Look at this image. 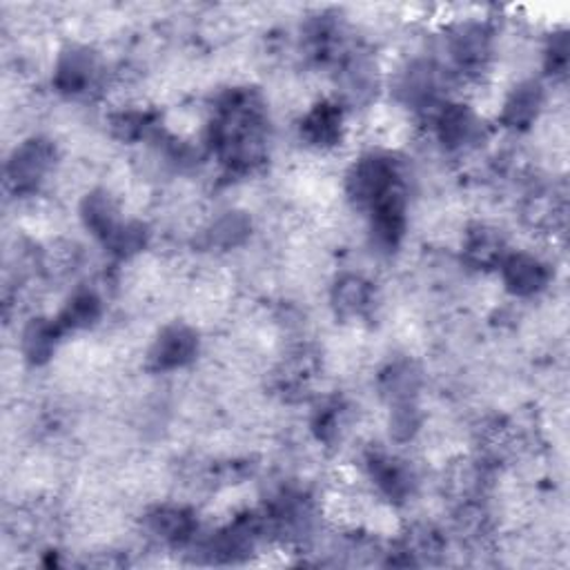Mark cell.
Here are the masks:
<instances>
[{
  "label": "cell",
  "instance_id": "cell-1",
  "mask_svg": "<svg viewBox=\"0 0 570 570\" xmlns=\"http://www.w3.org/2000/svg\"><path fill=\"white\" fill-rule=\"evenodd\" d=\"M210 142L230 170L248 172L265 159V114L252 91H232L221 101L210 125Z\"/></svg>",
  "mask_w": 570,
  "mask_h": 570
},
{
  "label": "cell",
  "instance_id": "cell-2",
  "mask_svg": "<svg viewBox=\"0 0 570 570\" xmlns=\"http://www.w3.org/2000/svg\"><path fill=\"white\" fill-rule=\"evenodd\" d=\"M401 189V174L393 159L368 154L355 163L348 174V195L361 208H374Z\"/></svg>",
  "mask_w": 570,
  "mask_h": 570
},
{
  "label": "cell",
  "instance_id": "cell-3",
  "mask_svg": "<svg viewBox=\"0 0 570 570\" xmlns=\"http://www.w3.org/2000/svg\"><path fill=\"white\" fill-rule=\"evenodd\" d=\"M54 165V148L45 138H29L8 161V183L16 195L36 193Z\"/></svg>",
  "mask_w": 570,
  "mask_h": 570
},
{
  "label": "cell",
  "instance_id": "cell-4",
  "mask_svg": "<svg viewBox=\"0 0 570 570\" xmlns=\"http://www.w3.org/2000/svg\"><path fill=\"white\" fill-rule=\"evenodd\" d=\"M199 352V337L193 327L170 325L165 327L150 350L154 370H176L187 365Z\"/></svg>",
  "mask_w": 570,
  "mask_h": 570
},
{
  "label": "cell",
  "instance_id": "cell-5",
  "mask_svg": "<svg viewBox=\"0 0 570 570\" xmlns=\"http://www.w3.org/2000/svg\"><path fill=\"white\" fill-rule=\"evenodd\" d=\"M437 136L448 150H466L482 136V123L468 106L448 103L437 112L435 119Z\"/></svg>",
  "mask_w": 570,
  "mask_h": 570
},
{
  "label": "cell",
  "instance_id": "cell-6",
  "mask_svg": "<svg viewBox=\"0 0 570 570\" xmlns=\"http://www.w3.org/2000/svg\"><path fill=\"white\" fill-rule=\"evenodd\" d=\"M499 268L504 274L506 288L517 297H533L542 293L550 281V272L546 263L524 252L508 255Z\"/></svg>",
  "mask_w": 570,
  "mask_h": 570
},
{
  "label": "cell",
  "instance_id": "cell-7",
  "mask_svg": "<svg viewBox=\"0 0 570 570\" xmlns=\"http://www.w3.org/2000/svg\"><path fill=\"white\" fill-rule=\"evenodd\" d=\"M491 29L480 23L461 25L450 40V57L463 72H480L491 59L493 38Z\"/></svg>",
  "mask_w": 570,
  "mask_h": 570
},
{
  "label": "cell",
  "instance_id": "cell-8",
  "mask_svg": "<svg viewBox=\"0 0 570 570\" xmlns=\"http://www.w3.org/2000/svg\"><path fill=\"white\" fill-rule=\"evenodd\" d=\"M99 65L91 52L83 47H70L67 52L61 54L57 70H54V85L59 91L78 97V94L89 91V87L97 80Z\"/></svg>",
  "mask_w": 570,
  "mask_h": 570
},
{
  "label": "cell",
  "instance_id": "cell-9",
  "mask_svg": "<svg viewBox=\"0 0 570 570\" xmlns=\"http://www.w3.org/2000/svg\"><path fill=\"white\" fill-rule=\"evenodd\" d=\"M301 136L314 148H335L344 136V110L330 101L314 106L301 123Z\"/></svg>",
  "mask_w": 570,
  "mask_h": 570
},
{
  "label": "cell",
  "instance_id": "cell-10",
  "mask_svg": "<svg viewBox=\"0 0 570 570\" xmlns=\"http://www.w3.org/2000/svg\"><path fill=\"white\" fill-rule=\"evenodd\" d=\"M463 257L466 261L478 268V270H493L499 268L504 263L506 255V244H504V236L486 225H478L472 227L466 234V241H463Z\"/></svg>",
  "mask_w": 570,
  "mask_h": 570
},
{
  "label": "cell",
  "instance_id": "cell-11",
  "mask_svg": "<svg viewBox=\"0 0 570 570\" xmlns=\"http://www.w3.org/2000/svg\"><path fill=\"white\" fill-rule=\"evenodd\" d=\"M368 466L372 482L388 499L404 501L412 493L414 478L404 461L388 455H374Z\"/></svg>",
  "mask_w": 570,
  "mask_h": 570
},
{
  "label": "cell",
  "instance_id": "cell-12",
  "mask_svg": "<svg viewBox=\"0 0 570 570\" xmlns=\"http://www.w3.org/2000/svg\"><path fill=\"white\" fill-rule=\"evenodd\" d=\"M399 91L408 106L431 108L439 97V74L431 63H412L399 80Z\"/></svg>",
  "mask_w": 570,
  "mask_h": 570
},
{
  "label": "cell",
  "instance_id": "cell-13",
  "mask_svg": "<svg viewBox=\"0 0 570 570\" xmlns=\"http://www.w3.org/2000/svg\"><path fill=\"white\" fill-rule=\"evenodd\" d=\"M542 106H544L542 85L535 83V80L521 83V85H517V87L512 89L508 101L504 103L501 121H504L508 127H515V129L529 127V125L537 119Z\"/></svg>",
  "mask_w": 570,
  "mask_h": 570
},
{
  "label": "cell",
  "instance_id": "cell-14",
  "mask_svg": "<svg viewBox=\"0 0 570 570\" xmlns=\"http://www.w3.org/2000/svg\"><path fill=\"white\" fill-rule=\"evenodd\" d=\"M150 531L174 546H181L185 542H189L195 537L197 531V521L195 515L185 510V508H176V506H165V508H157L150 519Z\"/></svg>",
  "mask_w": 570,
  "mask_h": 570
},
{
  "label": "cell",
  "instance_id": "cell-15",
  "mask_svg": "<svg viewBox=\"0 0 570 570\" xmlns=\"http://www.w3.org/2000/svg\"><path fill=\"white\" fill-rule=\"evenodd\" d=\"M332 306L344 319L363 317L372 306V288L361 276H344L332 290Z\"/></svg>",
  "mask_w": 570,
  "mask_h": 570
},
{
  "label": "cell",
  "instance_id": "cell-16",
  "mask_svg": "<svg viewBox=\"0 0 570 570\" xmlns=\"http://www.w3.org/2000/svg\"><path fill=\"white\" fill-rule=\"evenodd\" d=\"M80 212H83V221H85L87 230L94 236H99L103 244L110 239V236L116 232V227L121 225L116 203L106 193L87 195V199L83 201Z\"/></svg>",
  "mask_w": 570,
  "mask_h": 570
},
{
  "label": "cell",
  "instance_id": "cell-17",
  "mask_svg": "<svg viewBox=\"0 0 570 570\" xmlns=\"http://www.w3.org/2000/svg\"><path fill=\"white\" fill-rule=\"evenodd\" d=\"M63 325L59 321L36 319L23 332V355L32 363H45L57 350Z\"/></svg>",
  "mask_w": 570,
  "mask_h": 570
},
{
  "label": "cell",
  "instance_id": "cell-18",
  "mask_svg": "<svg viewBox=\"0 0 570 570\" xmlns=\"http://www.w3.org/2000/svg\"><path fill=\"white\" fill-rule=\"evenodd\" d=\"M252 223L241 212H227L210 227V241L219 248H236L250 236Z\"/></svg>",
  "mask_w": 570,
  "mask_h": 570
},
{
  "label": "cell",
  "instance_id": "cell-19",
  "mask_svg": "<svg viewBox=\"0 0 570 570\" xmlns=\"http://www.w3.org/2000/svg\"><path fill=\"white\" fill-rule=\"evenodd\" d=\"M101 317V301L94 293H78L65 306L59 323L63 330L70 327H89L94 321Z\"/></svg>",
  "mask_w": 570,
  "mask_h": 570
},
{
  "label": "cell",
  "instance_id": "cell-20",
  "mask_svg": "<svg viewBox=\"0 0 570 570\" xmlns=\"http://www.w3.org/2000/svg\"><path fill=\"white\" fill-rule=\"evenodd\" d=\"M146 241H148L146 225L129 221V223H121L116 227V232L106 241V246L119 257H129V255H136L138 250L146 248Z\"/></svg>",
  "mask_w": 570,
  "mask_h": 570
},
{
  "label": "cell",
  "instance_id": "cell-21",
  "mask_svg": "<svg viewBox=\"0 0 570 570\" xmlns=\"http://www.w3.org/2000/svg\"><path fill=\"white\" fill-rule=\"evenodd\" d=\"M419 412L412 401H401L395 404L393 414H391V435L395 442H408L417 435L419 431Z\"/></svg>",
  "mask_w": 570,
  "mask_h": 570
},
{
  "label": "cell",
  "instance_id": "cell-22",
  "mask_svg": "<svg viewBox=\"0 0 570 570\" xmlns=\"http://www.w3.org/2000/svg\"><path fill=\"white\" fill-rule=\"evenodd\" d=\"M566 52H568L566 36L559 34V38L553 40V45L548 47V54H546V59H548V72H550V74H563L566 63H568Z\"/></svg>",
  "mask_w": 570,
  "mask_h": 570
}]
</instances>
